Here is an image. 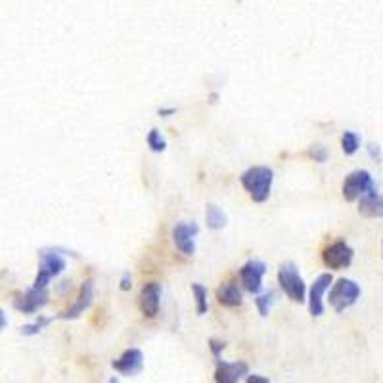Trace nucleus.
I'll use <instances>...</instances> for the list:
<instances>
[{
	"label": "nucleus",
	"mask_w": 383,
	"mask_h": 383,
	"mask_svg": "<svg viewBox=\"0 0 383 383\" xmlns=\"http://www.w3.org/2000/svg\"><path fill=\"white\" fill-rule=\"evenodd\" d=\"M205 220H207V227L211 230H220V228L227 227V213L219 207V205H215V203H207V207H205Z\"/></svg>",
	"instance_id": "nucleus-17"
},
{
	"label": "nucleus",
	"mask_w": 383,
	"mask_h": 383,
	"mask_svg": "<svg viewBox=\"0 0 383 383\" xmlns=\"http://www.w3.org/2000/svg\"><path fill=\"white\" fill-rule=\"evenodd\" d=\"M217 299L220 305H225L228 308L239 307L244 303V296H242V289L236 282H225L222 286L217 288Z\"/></svg>",
	"instance_id": "nucleus-16"
},
{
	"label": "nucleus",
	"mask_w": 383,
	"mask_h": 383,
	"mask_svg": "<svg viewBox=\"0 0 383 383\" xmlns=\"http://www.w3.org/2000/svg\"><path fill=\"white\" fill-rule=\"evenodd\" d=\"M278 284L284 289V293L291 299L293 303H305V296H307V288L303 282L299 269L293 263H284L278 269Z\"/></svg>",
	"instance_id": "nucleus-3"
},
{
	"label": "nucleus",
	"mask_w": 383,
	"mask_h": 383,
	"mask_svg": "<svg viewBox=\"0 0 383 383\" xmlns=\"http://www.w3.org/2000/svg\"><path fill=\"white\" fill-rule=\"evenodd\" d=\"M159 303H161V284H144L139 296L140 313L144 314L146 318H153V316L159 313Z\"/></svg>",
	"instance_id": "nucleus-11"
},
{
	"label": "nucleus",
	"mask_w": 383,
	"mask_h": 383,
	"mask_svg": "<svg viewBox=\"0 0 383 383\" xmlns=\"http://www.w3.org/2000/svg\"><path fill=\"white\" fill-rule=\"evenodd\" d=\"M358 213L362 217H370V219H383V198L377 194V190H372L370 194L360 198Z\"/></svg>",
	"instance_id": "nucleus-15"
},
{
	"label": "nucleus",
	"mask_w": 383,
	"mask_h": 383,
	"mask_svg": "<svg viewBox=\"0 0 383 383\" xmlns=\"http://www.w3.org/2000/svg\"><path fill=\"white\" fill-rule=\"evenodd\" d=\"M112 368L123 374V376H136L144 368V355L136 347L126 349L119 358H115L114 362H112Z\"/></svg>",
	"instance_id": "nucleus-12"
},
{
	"label": "nucleus",
	"mask_w": 383,
	"mask_h": 383,
	"mask_svg": "<svg viewBox=\"0 0 383 383\" xmlns=\"http://www.w3.org/2000/svg\"><path fill=\"white\" fill-rule=\"evenodd\" d=\"M352 257H355V252H352V247L347 244L345 239H338V242H333L324 249L322 253V261L326 264L328 269L333 270H341L347 269V266H351Z\"/></svg>",
	"instance_id": "nucleus-6"
},
{
	"label": "nucleus",
	"mask_w": 383,
	"mask_h": 383,
	"mask_svg": "<svg viewBox=\"0 0 383 383\" xmlns=\"http://www.w3.org/2000/svg\"><path fill=\"white\" fill-rule=\"evenodd\" d=\"M266 274V264L259 259H252L239 269V282L244 286L245 291L253 296H259L263 289V276Z\"/></svg>",
	"instance_id": "nucleus-7"
},
{
	"label": "nucleus",
	"mask_w": 383,
	"mask_h": 383,
	"mask_svg": "<svg viewBox=\"0 0 383 383\" xmlns=\"http://www.w3.org/2000/svg\"><path fill=\"white\" fill-rule=\"evenodd\" d=\"M244 376H249V366L244 360H238V362H227L220 358L217 360V368H215L217 383H238Z\"/></svg>",
	"instance_id": "nucleus-13"
},
{
	"label": "nucleus",
	"mask_w": 383,
	"mask_h": 383,
	"mask_svg": "<svg viewBox=\"0 0 383 383\" xmlns=\"http://www.w3.org/2000/svg\"><path fill=\"white\" fill-rule=\"evenodd\" d=\"M157 114L161 115V117H169V115L176 114V109L175 107H159V109H157Z\"/></svg>",
	"instance_id": "nucleus-28"
},
{
	"label": "nucleus",
	"mask_w": 383,
	"mask_h": 383,
	"mask_svg": "<svg viewBox=\"0 0 383 383\" xmlns=\"http://www.w3.org/2000/svg\"><path fill=\"white\" fill-rule=\"evenodd\" d=\"M65 270V259L58 249H43L38 252V272L33 282L35 289H46L52 278H56Z\"/></svg>",
	"instance_id": "nucleus-2"
},
{
	"label": "nucleus",
	"mask_w": 383,
	"mask_h": 383,
	"mask_svg": "<svg viewBox=\"0 0 383 383\" xmlns=\"http://www.w3.org/2000/svg\"><path fill=\"white\" fill-rule=\"evenodd\" d=\"M274 299H276V291H266V293H261V296H257V299H255V305H257V311L261 316H269L270 313V307H272V303H274Z\"/></svg>",
	"instance_id": "nucleus-20"
},
{
	"label": "nucleus",
	"mask_w": 383,
	"mask_h": 383,
	"mask_svg": "<svg viewBox=\"0 0 383 383\" xmlns=\"http://www.w3.org/2000/svg\"><path fill=\"white\" fill-rule=\"evenodd\" d=\"M307 153H308V157H311V159L318 161V163H324V161L328 159V150L322 144H313L311 148H308Z\"/></svg>",
	"instance_id": "nucleus-23"
},
{
	"label": "nucleus",
	"mask_w": 383,
	"mask_h": 383,
	"mask_svg": "<svg viewBox=\"0 0 383 383\" xmlns=\"http://www.w3.org/2000/svg\"><path fill=\"white\" fill-rule=\"evenodd\" d=\"M333 276L330 272H324L316 278L308 291V311L313 316H322L324 314V293H326L330 286H333Z\"/></svg>",
	"instance_id": "nucleus-10"
},
{
	"label": "nucleus",
	"mask_w": 383,
	"mask_h": 383,
	"mask_svg": "<svg viewBox=\"0 0 383 383\" xmlns=\"http://www.w3.org/2000/svg\"><path fill=\"white\" fill-rule=\"evenodd\" d=\"M225 347H227V343L222 340H217V338H211V340H209V349L213 352L215 360H219L220 352L225 351Z\"/></svg>",
	"instance_id": "nucleus-24"
},
{
	"label": "nucleus",
	"mask_w": 383,
	"mask_h": 383,
	"mask_svg": "<svg viewBox=\"0 0 383 383\" xmlns=\"http://www.w3.org/2000/svg\"><path fill=\"white\" fill-rule=\"evenodd\" d=\"M0 320H2V330H4L6 328V311L4 308L0 311Z\"/></svg>",
	"instance_id": "nucleus-29"
},
{
	"label": "nucleus",
	"mask_w": 383,
	"mask_h": 383,
	"mask_svg": "<svg viewBox=\"0 0 383 383\" xmlns=\"http://www.w3.org/2000/svg\"><path fill=\"white\" fill-rule=\"evenodd\" d=\"M200 232V227L195 222H178L173 228V242H175L176 249H180L184 255H194L195 244L194 238Z\"/></svg>",
	"instance_id": "nucleus-14"
},
{
	"label": "nucleus",
	"mask_w": 383,
	"mask_h": 383,
	"mask_svg": "<svg viewBox=\"0 0 383 383\" xmlns=\"http://www.w3.org/2000/svg\"><path fill=\"white\" fill-rule=\"evenodd\" d=\"M366 150H368V153H370L372 159H376V161H382L383 159V153H382V148L376 144V142H370V144L366 146Z\"/></svg>",
	"instance_id": "nucleus-25"
},
{
	"label": "nucleus",
	"mask_w": 383,
	"mask_h": 383,
	"mask_svg": "<svg viewBox=\"0 0 383 383\" xmlns=\"http://www.w3.org/2000/svg\"><path fill=\"white\" fill-rule=\"evenodd\" d=\"M131 288H132L131 272H125V274H123V278H121V289H123V291H129Z\"/></svg>",
	"instance_id": "nucleus-26"
},
{
	"label": "nucleus",
	"mask_w": 383,
	"mask_h": 383,
	"mask_svg": "<svg viewBox=\"0 0 383 383\" xmlns=\"http://www.w3.org/2000/svg\"><path fill=\"white\" fill-rule=\"evenodd\" d=\"M247 383H272V382L266 379V377L259 376V374H249V376H247Z\"/></svg>",
	"instance_id": "nucleus-27"
},
{
	"label": "nucleus",
	"mask_w": 383,
	"mask_h": 383,
	"mask_svg": "<svg viewBox=\"0 0 383 383\" xmlns=\"http://www.w3.org/2000/svg\"><path fill=\"white\" fill-rule=\"evenodd\" d=\"M48 303V289H27L14 299V308L23 314H35Z\"/></svg>",
	"instance_id": "nucleus-9"
},
{
	"label": "nucleus",
	"mask_w": 383,
	"mask_h": 383,
	"mask_svg": "<svg viewBox=\"0 0 383 383\" xmlns=\"http://www.w3.org/2000/svg\"><path fill=\"white\" fill-rule=\"evenodd\" d=\"M358 297H360V286L355 280L340 278L328 293V303L335 313H343L345 308L352 307L357 303Z\"/></svg>",
	"instance_id": "nucleus-4"
},
{
	"label": "nucleus",
	"mask_w": 383,
	"mask_h": 383,
	"mask_svg": "<svg viewBox=\"0 0 383 383\" xmlns=\"http://www.w3.org/2000/svg\"><path fill=\"white\" fill-rule=\"evenodd\" d=\"M272 180H274V173L270 167H264V165L249 167L239 176V183L247 190V194L255 203H263V201L269 200Z\"/></svg>",
	"instance_id": "nucleus-1"
},
{
	"label": "nucleus",
	"mask_w": 383,
	"mask_h": 383,
	"mask_svg": "<svg viewBox=\"0 0 383 383\" xmlns=\"http://www.w3.org/2000/svg\"><path fill=\"white\" fill-rule=\"evenodd\" d=\"M92 297H95V284H92V280H85L81 284V289H79V296H77L75 303L58 314V318H62V320H75V318H79L92 305Z\"/></svg>",
	"instance_id": "nucleus-8"
},
{
	"label": "nucleus",
	"mask_w": 383,
	"mask_h": 383,
	"mask_svg": "<svg viewBox=\"0 0 383 383\" xmlns=\"http://www.w3.org/2000/svg\"><path fill=\"white\" fill-rule=\"evenodd\" d=\"M146 142H148V146H150L151 151H165L167 150V140L161 136V132L157 131V129H151V131L148 132Z\"/></svg>",
	"instance_id": "nucleus-21"
},
{
	"label": "nucleus",
	"mask_w": 383,
	"mask_h": 383,
	"mask_svg": "<svg viewBox=\"0 0 383 383\" xmlns=\"http://www.w3.org/2000/svg\"><path fill=\"white\" fill-rule=\"evenodd\" d=\"M341 148L345 151V156L357 153V150L360 148V136H358L357 132L345 131L343 132V136H341Z\"/></svg>",
	"instance_id": "nucleus-19"
},
{
	"label": "nucleus",
	"mask_w": 383,
	"mask_h": 383,
	"mask_svg": "<svg viewBox=\"0 0 383 383\" xmlns=\"http://www.w3.org/2000/svg\"><path fill=\"white\" fill-rule=\"evenodd\" d=\"M192 293L195 297V313L205 314L209 311L207 305V288L201 284H192Z\"/></svg>",
	"instance_id": "nucleus-18"
},
{
	"label": "nucleus",
	"mask_w": 383,
	"mask_h": 383,
	"mask_svg": "<svg viewBox=\"0 0 383 383\" xmlns=\"http://www.w3.org/2000/svg\"><path fill=\"white\" fill-rule=\"evenodd\" d=\"M372 190H376L374 178L366 169H357L349 173L343 180V198L345 201H355L370 194Z\"/></svg>",
	"instance_id": "nucleus-5"
},
{
	"label": "nucleus",
	"mask_w": 383,
	"mask_h": 383,
	"mask_svg": "<svg viewBox=\"0 0 383 383\" xmlns=\"http://www.w3.org/2000/svg\"><path fill=\"white\" fill-rule=\"evenodd\" d=\"M52 322V318H46V316H38L37 320L31 322V324H26V326H21V333L23 335H37L44 326H48Z\"/></svg>",
	"instance_id": "nucleus-22"
},
{
	"label": "nucleus",
	"mask_w": 383,
	"mask_h": 383,
	"mask_svg": "<svg viewBox=\"0 0 383 383\" xmlns=\"http://www.w3.org/2000/svg\"><path fill=\"white\" fill-rule=\"evenodd\" d=\"M107 383H119V379H117V377H109V379H107Z\"/></svg>",
	"instance_id": "nucleus-30"
}]
</instances>
